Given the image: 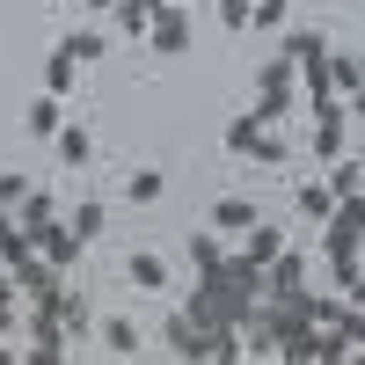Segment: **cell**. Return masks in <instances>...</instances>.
<instances>
[{"instance_id":"28","label":"cell","mask_w":365,"mask_h":365,"mask_svg":"<svg viewBox=\"0 0 365 365\" xmlns=\"http://www.w3.org/2000/svg\"><path fill=\"white\" fill-rule=\"evenodd\" d=\"M285 8H292V0H256V15H249V22H263V29H278V22H285Z\"/></svg>"},{"instance_id":"5","label":"cell","mask_w":365,"mask_h":365,"mask_svg":"<svg viewBox=\"0 0 365 365\" xmlns=\"http://www.w3.org/2000/svg\"><path fill=\"white\" fill-rule=\"evenodd\" d=\"M168 351H175V358H212V329L190 322V314H175V322H168Z\"/></svg>"},{"instance_id":"17","label":"cell","mask_w":365,"mask_h":365,"mask_svg":"<svg viewBox=\"0 0 365 365\" xmlns=\"http://www.w3.org/2000/svg\"><path fill=\"white\" fill-rule=\"evenodd\" d=\"M125 278L154 292V285H168V263H161V256H132V263H125Z\"/></svg>"},{"instance_id":"15","label":"cell","mask_w":365,"mask_h":365,"mask_svg":"<svg viewBox=\"0 0 365 365\" xmlns=\"http://www.w3.org/2000/svg\"><path fill=\"white\" fill-rule=\"evenodd\" d=\"M22 256H29V234L8 220V205H0V263H22Z\"/></svg>"},{"instance_id":"30","label":"cell","mask_w":365,"mask_h":365,"mask_svg":"<svg viewBox=\"0 0 365 365\" xmlns=\"http://www.w3.org/2000/svg\"><path fill=\"white\" fill-rule=\"evenodd\" d=\"M351 299H358V307H365V278H351Z\"/></svg>"},{"instance_id":"1","label":"cell","mask_w":365,"mask_h":365,"mask_svg":"<svg viewBox=\"0 0 365 365\" xmlns=\"http://www.w3.org/2000/svg\"><path fill=\"white\" fill-rule=\"evenodd\" d=\"M22 234H29V249H37L44 263H58V270H73L81 249H88V241H81L73 227H58V220H37V227H22Z\"/></svg>"},{"instance_id":"2","label":"cell","mask_w":365,"mask_h":365,"mask_svg":"<svg viewBox=\"0 0 365 365\" xmlns=\"http://www.w3.org/2000/svg\"><path fill=\"white\" fill-rule=\"evenodd\" d=\"M146 37H154V51H161V58H182V51H190V8H182V0H161Z\"/></svg>"},{"instance_id":"3","label":"cell","mask_w":365,"mask_h":365,"mask_svg":"<svg viewBox=\"0 0 365 365\" xmlns=\"http://www.w3.org/2000/svg\"><path fill=\"white\" fill-rule=\"evenodd\" d=\"M37 307H44V314H58V322H66V336H81V329L96 322V314H88V299H81V292H66V278H58V285H51V292L37 299Z\"/></svg>"},{"instance_id":"21","label":"cell","mask_w":365,"mask_h":365,"mask_svg":"<svg viewBox=\"0 0 365 365\" xmlns=\"http://www.w3.org/2000/svg\"><path fill=\"white\" fill-rule=\"evenodd\" d=\"M103 351L132 358V351H139V329H132V322H103Z\"/></svg>"},{"instance_id":"16","label":"cell","mask_w":365,"mask_h":365,"mask_svg":"<svg viewBox=\"0 0 365 365\" xmlns=\"http://www.w3.org/2000/svg\"><path fill=\"white\" fill-rule=\"evenodd\" d=\"M58 51H66V58H81V66H96V58H103L110 44L96 37V29H73V37H66V44H58Z\"/></svg>"},{"instance_id":"11","label":"cell","mask_w":365,"mask_h":365,"mask_svg":"<svg viewBox=\"0 0 365 365\" xmlns=\"http://www.w3.org/2000/svg\"><path fill=\"white\" fill-rule=\"evenodd\" d=\"M154 8H161V0H117V22H125V37H146V29H154Z\"/></svg>"},{"instance_id":"13","label":"cell","mask_w":365,"mask_h":365,"mask_svg":"<svg viewBox=\"0 0 365 365\" xmlns=\"http://www.w3.org/2000/svg\"><path fill=\"white\" fill-rule=\"evenodd\" d=\"M278 249H285V234H278V227H263V220H256V227H249V249H241V256H249V263L263 270V263H270V256H278Z\"/></svg>"},{"instance_id":"19","label":"cell","mask_w":365,"mask_h":365,"mask_svg":"<svg viewBox=\"0 0 365 365\" xmlns=\"http://www.w3.org/2000/svg\"><path fill=\"white\" fill-rule=\"evenodd\" d=\"M299 212H307V220H329V212H336V190H329V182H307V190H299Z\"/></svg>"},{"instance_id":"22","label":"cell","mask_w":365,"mask_h":365,"mask_svg":"<svg viewBox=\"0 0 365 365\" xmlns=\"http://www.w3.org/2000/svg\"><path fill=\"white\" fill-rule=\"evenodd\" d=\"M358 81H365V66H358V58H329V88H336V96H351Z\"/></svg>"},{"instance_id":"7","label":"cell","mask_w":365,"mask_h":365,"mask_svg":"<svg viewBox=\"0 0 365 365\" xmlns=\"http://www.w3.org/2000/svg\"><path fill=\"white\" fill-rule=\"evenodd\" d=\"M37 139H58V125H66V96H37L29 103V117H22Z\"/></svg>"},{"instance_id":"25","label":"cell","mask_w":365,"mask_h":365,"mask_svg":"<svg viewBox=\"0 0 365 365\" xmlns=\"http://www.w3.org/2000/svg\"><path fill=\"white\" fill-rule=\"evenodd\" d=\"M220 256H227V249H220V241H212V234H190V263H197V270H212Z\"/></svg>"},{"instance_id":"12","label":"cell","mask_w":365,"mask_h":365,"mask_svg":"<svg viewBox=\"0 0 365 365\" xmlns=\"http://www.w3.org/2000/svg\"><path fill=\"white\" fill-rule=\"evenodd\" d=\"M344 125L351 117H314V154L322 161H344Z\"/></svg>"},{"instance_id":"6","label":"cell","mask_w":365,"mask_h":365,"mask_svg":"<svg viewBox=\"0 0 365 365\" xmlns=\"http://www.w3.org/2000/svg\"><path fill=\"white\" fill-rule=\"evenodd\" d=\"M29 358H37V365H58V358H66V322L44 314V307H37V344H29Z\"/></svg>"},{"instance_id":"33","label":"cell","mask_w":365,"mask_h":365,"mask_svg":"<svg viewBox=\"0 0 365 365\" xmlns=\"http://www.w3.org/2000/svg\"><path fill=\"white\" fill-rule=\"evenodd\" d=\"M358 66H365V51H358Z\"/></svg>"},{"instance_id":"26","label":"cell","mask_w":365,"mask_h":365,"mask_svg":"<svg viewBox=\"0 0 365 365\" xmlns=\"http://www.w3.org/2000/svg\"><path fill=\"white\" fill-rule=\"evenodd\" d=\"M249 15H256V0H220V22L227 29H249Z\"/></svg>"},{"instance_id":"20","label":"cell","mask_w":365,"mask_h":365,"mask_svg":"<svg viewBox=\"0 0 365 365\" xmlns=\"http://www.w3.org/2000/svg\"><path fill=\"white\" fill-rule=\"evenodd\" d=\"M103 227H110V212H103L96 197H88V205H73V234H81V241H96Z\"/></svg>"},{"instance_id":"23","label":"cell","mask_w":365,"mask_h":365,"mask_svg":"<svg viewBox=\"0 0 365 365\" xmlns=\"http://www.w3.org/2000/svg\"><path fill=\"white\" fill-rule=\"evenodd\" d=\"M125 197H132V205H154V197H161V175H154V168H139V175L125 182Z\"/></svg>"},{"instance_id":"27","label":"cell","mask_w":365,"mask_h":365,"mask_svg":"<svg viewBox=\"0 0 365 365\" xmlns=\"http://www.w3.org/2000/svg\"><path fill=\"white\" fill-rule=\"evenodd\" d=\"M29 197V175H15V168H0V205H22Z\"/></svg>"},{"instance_id":"8","label":"cell","mask_w":365,"mask_h":365,"mask_svg":"<svg viewBox=\"0 0 365 365\" xmlns=\"http://www.w3.org/2000/svg\"><path fill=\"white\" fill-rule=\"evenodd\" d=\"M8 270H15V292H37V299L58 285V263H37V256H22V263H8Z\"/></svg>"},{"instance_id":"34","label":"cell","mask_w":365,"mask_h":365,"mask_svg":"<svg viewBox=\"0 0 365 365\" xmlns=\"http://www.w3.org/2000/svg\"><path fill=\"white\" fill-rule=\"evenodd\" d=\"M182 8H190V0H182Z\"/></svg>"},{"instance_id":"18","label":"cell","mask_w":365,"mask_h":365,"mask_svg":"<svg viewBox=\"0 0 365 365\" xmlns=\"http://www.w3.org/2000/svg\"><path fill=\"white\" fill-rule=\"evenodd\" d=\"M73 73H81V58H66V51H51V66H44V81H51V96H73Z\"/></svg>"},{"instance_id":"10","label":"cell","mask_w":365,"mask_h":365,"mask_svg":"<svg viewBox=\"0 0 365 365\" xmlns=\"http://www.w3.org/2000/svg\"><path fill=\"white\" fill-rule=\"evenodd\" d=\"M212 227L249 234V227H256V205H249V197H220V205H212Z\"/></svg>"},{"instance_id":"4","label":"cell","mask_w":365,"mask_h":365,"mask_svg":"<svg viewBox=\"0 0 365 365\" xmlns=\"http://www.w3.org/2000/svg\"><path fill=\"white\" fill-rule=\"evenodd\" d=\"M263 285H270V292H299V285H307V256H299V249H278V256L263 263Z\"/></svg>"},{"instance_id":"14","label":"cell","mask_w":365,"mask_h":365,"mask_svg":"<svg viewBox=\"0 0 365 365\" xmlns=\"http://www.w3.org/2000/svg\"><path fill=\"white\" fill-rule=\"evenodd\" d=\"M329 190H336V197H351V190H365V161H358V154H344L336 168H329Z\"/></svg>"},{"instance_id":"29","label":"cell","mask_w":365,"mask_h":365,"mask_svg":"<svg viewBox=\"0 0 365 365\" xmlns=\"http://www.w3.org/2000/svg\"><path fill=\"white\" fill-rule=\"evenodd\" d=\"M344 110H351V117H365V81H358L351 96H344Z\"/></svg>"},{"instance_id":"32","label":"cell","mask_w":365,"mask_h":365,"mask_svg":"<svg viewBox=\"0 0 365 365\" xmlns=\"http://www.w3.org/2000/svg\"><path fill=\"white\" fill-rule=\"evenodd\" d=\"M358 161H365V146H358Z\"/></svg>"},{"instance_id":"31","label":"cell","mask_w":365,"mask_h":365,"mask_svg":"<svg viewBox=\"0 0 365 365\" xmlns=\"http://www.w3.org/2000/svg\"><path fill=\"white\" fill-rule=\"evenodd\" d=\"M88 8H117V0H88Z\"/></svg>"},{"instance_id":"9","label":"cell","mask_w":365,"mask_h":365,"mask_svg":"<svg viewBox=\"0 0 365 365\" xmlns=\"http://www.w3.org/2000/svg\"><path fill=\"white\" fill-rule=\"evenodd\" d=\"M51 146H58V161H66V168H88V161H96V139H88L81 125H58Z\"/></svg>"},{"instance_id":"24","label":"cell","mask_w":365,"mask_h":365,"mask_svg":"<svg viewBox=\"0 0 365 365\" xmlns=\"http://www.w3.org/2000/svg\"><path fill=\"white\" fill-rule=\"evenodd\" d=\"M15 212H22V227H37V220H58V205H51L44 190H29V197H22Z\"/></svg>"}]
</instances>
